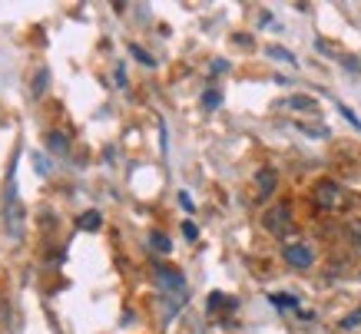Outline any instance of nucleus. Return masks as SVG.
Masks as SVG:
<instances>
[{"label": "nucleus", "mask_w": 361, "mask_h": 334, "mask_svg": "<svg viewBox=\"0 0 361 334\" xmlns=\"http://www.w3.org/2000/svg\"><path fill=\"white\" fill-rule=\"evenodd\" d=\"M159 285H163V291L166 295H173L169 298V308H166V318H163V324H169L179 314V308L186 304V298H189V288H186V281H183V271H176V268H163L159 265Z\"/></svg>", "instance_id": "2"}, {"label": "nucleus", "mask_w": 361, "mask_h": 334, "mask_svg": "<svg viewBox=\"0 0 361 334\" xmlns=\"http://www.w3.org/2000/svg\"><path fill=\"white\" fill-rule=\"evenodd\" d=\"M292 109H302V113H318V103L312 97H288L285 99Z\"/></svg>", "instance_id": "11"}, {"label": "nucleus", "mask_w": 361, "mask_h": 334, "mask_svg": "<svg viewBox=\"0 0 361 334\" xmlns=\"http://www.w3.org/2000/svg\"><path fill=\"white\" fill-rule=\"evenodd\" d=\"M335 106H338V113H341L345 119H348V123L355 126V130H361V119H358V113H355V109H348L345 103H335Z\"/></svg>", "instance_id": "18"}, {"label": "nucleus", "mask_w": 361, "mask_h": 334, "mask_svg": "<svg viewBox=\"0 0 361 334\" xmlns=\"http://www.w3.org/2000/svg\"><path fill=\"white\" fill-rule=\"evenodd\" d=\"M282 255H285V261H288L292 268H298V271H305V268L315 265V248L308 245V242H288Z\"/></svg>", "instance_id": "5"}, {"label": "nucleus", "mask_w": 361, "mask_h": 334, "mask_svg": "<svg viewBox=\"0 0 361 334\" xmlns=\"http://www.w3.org/2000/svg\"><path fill=\"white\" fill-rule=\"evenodd\" d=\"M232 40H235V44H239V47H252V37H245V33H235Z\"/></svg>", "instance_id": "24"}, {"label": "nucleus", "mask_w": 361, "mask_h": 334, "mask_svg": "<svg viewBox=\"0 0 361 334\" xmlns=\"http://www.w3.org/2000/svg\"><path fill=\"white\" fill-rule=\"evenodd\" d=\"M265 54L272 56V60H282V63H295V56L288 54V50H282V47H269Z\"/></svg>", "instance_id": "16"}, {"label": "nucleus", "mask_w": 361, "mask_h": 334, "mask_svg": "<svg viewBox=\"0 0 361 334\" xmlns=\"http://www.w3.org/2000/svg\"><path fill=\"white\" fill-rule=\"evenodd\" d=\"M229 70V60H212V73H226Z\"/></svg>", "instance_id": "23"}, {"label": "nucleus", "mask_w": 361, "mask_h": 334, "mask_svg": "<svg viewBox=\"0 0 361 334\" xmlns=\"http://www.w3.org/2000/svg\"><path fill=\"white\" fill-rule=\"evenodd\" d=\"M47 149L54 152V156H66L70 152V136L60 130H50L47 132Z\"/></svg>", "instance_id": "7"}, {"label": "nucleus", "mask_w": 361, "mask_h": 334, "mask_svg": "<svg viewBox=\"0 0 361 334\" xmlns=\"http://www.w3.org/2000/svg\"><path fill=\"white\" fill-rule=\"evenodd\" d=\"M315 205L318 209H325V212H345L351 205V195L341 189L338 183H331V179H322L315 185Z\"/></svg>", "instance_id": "3"}, {"label": "nucleus", "mask_w": 361, "mask_h": 334, "mask_svg": "<svg viewBox=\"0 0 361 334\" xmlns=\"http://www.w3.org/2000/svg\"><path fill=\"white\" fill-rule=\"evenodd\" d=\"M183 235H186L189 242H196V238H199V225H196V222H183Z\"/></svg>", "instance_id": "19"}, {"label": "nucleus", "mask_w": 361, "mask_h": 334, "mask_svg": "<svg viewBox=\"0 0 361 334\" xmlns=\"http://www.w3.org/2000/svg\"><path fill=\"white\" fill-rule=\"evenodd\" d=\"M149 245H153L156 252H163V255L173 252V242H169V235H163V232H153V235H149Z\"/></svg>", "instance_id": "12"}, {"label": "nucleus", "mask_w": 361, "mask_h": 334, "mask_svg": "<svg viewBox=\"0 0 361 334\" xmlns=\"http://www.w3.org/2000/svg\"><path fill=\"white\" fill-rule=\"evenodd\" d=\"M348 238H351V245L355 248H361V218H355V222H348Z\"/></svg>", "instance_id": "15"}, {"label": "nucleus", "mask_w": 361, "mask_h": 334, "mask_svg": "<svg viewBox=\"0 0 361 334\" xmlns=\"http://www.w3.org/2000/svg\"><path fill=\"white\" fill-rule=\"evenodd\" d=\"M235 298H229V295H222V291H212L209 295V314H219V311H232L235 308Z\"/></svg>", "instance_id": "8"}, {"label": "nucleus", "mask_w": 361, "mask_h": 334, "mask_svg": "<svg viewBox=\"0 0 361 334\" xmlns=\"http://www.w3.org/2000/svg\"><path fill=\"white\" fill-rule=\"evenodd\" d=\"M130 54L136 56V60H140V63H146V66H156V56H149V54H146V50H142V47L130 44Z\"/></svg>", "instance_id": "17"}, {"label": "nucleus", "mask_w": 361, "mask_h": 334, "mask_svg": "<svg viewBox=\"0 0 361 334\" xmlns=\"http://www.w3.org/2000/svg\"><path fill=\"white\" fill-rule=\"evenodd\" d=\"M77 225L83 228V232H99V228H103V216H99V212H83V216L77 218Z\"/></svg>", "instance_id": "9"}, {"label": "nucleus", "mask_w": 361, "mask_h": 334, "mask_svg": "<svg viewBox=\"0 0 361 334\" xmlns=\"http://www.w3.org/2000/svg\"><path fill=\"white\" fill-rule=\"evenodd\" d=\"M47 83H50V70H37V76H33V87H30V97H33V99L44 97Z\"/></svg>", "instance_id": "10"}, {"label": "nucleus", "mask_w": 361, "mask_h": 334, "mask_svg": "<svg viewBox=\"0 0 361 334\" xmlns=\"http://www.w3.org/2000/svg\"><path fill=\"white\" fill-rule=\"evenodd\" d=\"M255 185H259V199H269V195L275 192V185H279V175H275V169H262V173L255 175Z\"/></svg>", "instance_id": "6"}, {"label": "nucleus", "mask_w": 361, "mask_h": 334, "mask_svg": "<svg viewBox=\"0 0 361 334\" xmlns=\"http://www.w3.org/2000/svg\"><path fill=\"white\" fill-rule=\"evenodd\" d=\"M17 159L20 152L11 159V169H7V179H4V228L13 242L23 238V228H27V212H23L20 192H17Z\"/></svg>", "instance_id": "1"}, {"label": "nucleus", "mask_w": 361, "mask_h": 334, "mask_svg": "<svg viewBox=\"0 0 361 334\" xmlns=\"http://www.w3.org/2000/svg\"><path fill=\"white\" fill-rule=\"evenodd\" d=\"M269 302L279 304V308H295V311H298V298H295V295H279V291H272V295H269Z\"/></svg>", "instance_id": "13"}, {"label": "nucleus", "mask_w": 361, "mask_h": 334, "mask_svg": "<svg viewBox=\"0 0 361 334\" xmlns=\"http://www.w3.org/2000/svg\"><path fill=\"white\" fill-rule=\"evenodd\" d=\"M202 106H206V109H219L222 106V93H219V89H206V93H202Z\"/></svg>", "instance_id": "14"}, {"label": "nucleus", "mask_w": 361, "mask_h": 334, "mask_svg": "<svg viewBox=\"0 0 361 334\" xmlns=\"http://www.w3.org/2000/svg\"><path fill=\"white\" fill-rule=\"evenodd\" d=\"M355 324H361V311L348 314V318H345V321H341V328H355Z\"/></svg>", "instance_id": "22"}, {"label": "nucleus", "mask_w": 361, "mask_h": 334, "mask_svg": "<svg viewBox=\"0 0 361 334\" xmlns=\"http://www.w3.org/2000/svg\"><path fill=\"white\" fill-rule=\"evenodd\" d=\"M33 162H37V173L40 175H50V166H47V159L40 156V152H33Z\"/></svg>", "instance_id": "20"}, {"label": "nucleus", "mask_w": 361, "mask_h": 334, "mask_svg": "<svg viewBox=\"0 0 361 334\" xmlns=\"http://www.w3.org/2000/svg\"><path fill=\"white\" fill-rule=\"evenodd\" d=\"M179 205H183L186 212H196V202H192V195L189 192H179Z\"/></svg>", "instance_id": "21"}, {"label": "nucleus", "mask_w": 361, "mask_h": 334, "mask_svg": "<svg viewBox=\"0 0 361 334\" xmlns=\"http://www.w3.org/2000/svg\"><path fill=\"white\" fill-rule=\"evenodd\" d=\"M262 228L265 232H272V235H288L292 232V205L288 202H275L265 209V216H262Z\"/></svg>", "instance_id": "4"}]
</instances>
